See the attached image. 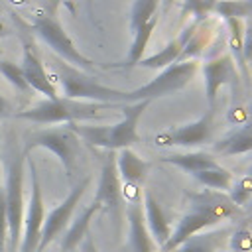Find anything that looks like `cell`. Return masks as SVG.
<instances>
[{"mask_svg":"<svg viewBox=\"0 0 252 252\" xmlns=\"http://www.w3.org/2000/svg\"><path fill=\"white\" fill-rule=\"evenodd\" d=\"M156 26H158V16H154L146 26H142L138 32H134V33H132V35H134V39H132V45H130L128 55H126V61H124V67H126V69H130V67L138 65V61L144 57L146 45H148V41H150V37H152L154 30H156Z\"/></svg>","mask_w":252,"mask_h":252,"instance_id":"obj_26","label":"cell"},{"mask_svg":"<svg viewBox=\"0 0 252 252\" xmlns=\"http://www.w3.org/2000/svg\"><path fill=\"white\" fill-rule=\"evenodd\" d=\"M6 246H8V217H6L4 187H0V252H6Z\"/></svg>","mask_w":252,"mask_h":252,"instance_id":"obj_33","label":"cell"},{"mask_svg":"<svg viewBox=\"0 0 252 252\" xmlns=\"http://www.w3.org/2000/svg\"><path fill=\"white\" fill-rule=\"evenodd\" d=\"M230 252H252V232L248 228H236L228 238Z\"/></svg>","mask_w":252,"mask_h":252,"instance_id":"obj_32","label":"cell"},{"mask_svg":"<svg viewBox=\"0 0 252 252\" xmlns=\"http://www.w3.org/2000/svg\"><path fill=\"white\" fill-rule=\"evenodd\" d=\"M161 0H134L130 10V30L132 33L138 32L142 26H146L158 12V6Z\"/></svg>","mask_w":252,"mask_h":252,"instance_id":"obj_28","label":"cell"},{"mask_svg":"<svg viewBox=\"0 0 252 252\" xmlns=\"http://www.w3.org/2000/svg\"><path fill=\"white\" fill-rule=\"evenodd\" d=\"M238 213V207L228 199L215 193H201L191 197V209L181 215V219L175 222L169 240L163 244V252H173L177 246H181L191 236L203 232L209 226H215Z\"/></svg>","mask_w":252,"mask_h":252,"instance_id":"obj_1","label":"cell"},{"mask_svg":"<svg viewBox=\"0 0 252 252\" xmlns=\"http://www.w3.org/2000/svg\"><path fill=\"white\" fill-rule=\"evenodd\" d=\"M248 175L252 177V163H250V167H248Z\"/></svg>","mask_w":252,"mask_h":252,"instance_id":"obj_43","label":"cell"},{"mask_svg":"<svg viewBox=\"0 0 252 252\" xmlns=\"http://www.w3.org/2000/svg\"><path fill=\"white\" fill-rule=\"evenodd\" d=\"M163 163H169V165H175L187 173H197L201 169H207V167H213L217 165V159L207 154V152H185V154H171V156H165L161 158Z\"/></svg>","mask_w":252,"mask_h":252,"instance_id":"obj_21","label":"cell"},{"mask_svg":"<svg viewBox=\"0 0 252 252\" xmlns=\"http://www.w3.org/2000/svg\"><path fill=\"white\" fill-rule=\"evenodd\" d=\"M4 197L8 217V248L18 252L24 228V154L16 148L8 150L4 171Z\"/></svg>","mask_w":252,"mask_h":252,"instance_id":"obj_4","label":"cell"},{"mask_svg":"<svg viewBox=\"0 0 252 252\" xmlns=\"http://www.w3.org/2000/svg\"><path fill=\"white\" fill-rule=\"evenodd\" d=\"M248 116H250V120H248V122H252V104H250V108H248Z\"/></svg>","mask_w":252,"mask_h":252,"instance_id":"obj_41","label":"cell"},{"mask_svg":"<svg viewBox=\"0 0 252 252\" xmlns=\"http://www.w3.org/2000/svg\"><path fill=\"white\" fill-rule=\"evenodd\" d=\"M28 165H30L32 191H30V201H28V211H26V219H24L22 240H20L18 252H37V244H39L41 228H43V220H45V205H43L39 173H37L33 159L28 158Z\"/></svg>","mask_w":252,"mask_h":252,"instance_id":"obj_9","label":"cell"},{"mask_svg":"<svg viewBox=\"0 0 252 252\" xmlns=\"http://www.w3.org/2000/svg\"><path fill=\"white\" fill-rule=\"evenodd\" d=\"M112 108H120V104H104V102H89V100H73L67 96H55L39 100L35 106L14 112L18 118L33 122V124H69L83 120H98L108 118Z\"/></svg>","mask_w":252,"mask_h":252,"instance_id":"obj_3","label":"cell"},{"mask_svg":"<svg viewBox=\"0 0 252 252\" xmlns=\"http://www.w3.org/2000/svg\"><path fill=\"white\" fill-rule=\"evenodd\" d=\"M81 250H83V252H98V248H96V244H94L91 232L83 238V242H81Z\"/></svg>","mask_w":252,"mask_h":252,"instance_id":"obj_37","label":"cell"},{"mask_svg":"<svg viewBox=\"0 0 252 252\" xmlns=\"http://www.w3.org/2000/svg\"><path fill=\"white\" fill-rule=\"evenodd\" d=\"M201 73H203V81H205V96H207V102L211 108H215V100H217L220 87L230 85L234 89L238 83V69H236V63L230 57V53H222L219 57L205 61L201 65Z\"/></svg>","mask_w":252,"mask_h":252,"instance_id":"obj_12","label":"cell"},{"mask_svg":"<svg viewBox=\"0 0 252 252\" xmlns=\"http://www.w3.org/2000/svg\"><path fill=\"white\" fill-rule=\"evenodd\" d=\"M213 124H215V108H207L203 116H199L193 122L173 126L165 132H159L156 136L158 146H181V148H199L211 142L213 136Z\"/></svg>","mask_w":252,"mask_h":252,"instance_id":"obj_11","label":"cell"},{"mask_svg":"<svg viewBox=\"0 0 252 252\" xmlns=\"http://www.w3.org/2000/svg\"><path fill=\"white\" fill-rule=\"evenodd\" d=\"M142 209H144V219L146 224L150 228V234L154 238V242L158 244V248H163V244L169 240L173 224L169 220V217L165 215V211L161 209V205L156 201V197L152 195V191L144 193V201H142Z\"/></svg>","mask_w":252,"mask_h":252,"instance_id":"obj_17","label":"cell"},{"mask_svg":"<svg viewBox=\"0 0 252 252\" xmlns=\"http://www.w3.org/2000/svg\"><path fill=\"white\" fill-rule=\"evenodd\" d=\"M228 199L236 207H242L244 203H248L252 199V177L244 175V177H238L236 181H232L230 189H228Z\"/></svg>","mask_w":252,"mask_h":252,"instance_id":"obj_31","label":"cell"},{"mask_svg":"<svg viewBox=\"0 0 252 252\" xmlns=\"http://www.w3.org/2000/svg\"><path fill=\"white\" fill-rule=\"evenodd\" d=\"M197 26H199L197 22H191L187 28H183V32L177 37H173L171 41H167L165 47H161L158 53H154L150 57H142L138 61V65L140 67H146V69H165V67L177 63L179 57H181V53H183V49H185V45H187V41L195 33Z\"/></svg>","mask_w":252,"mask_h":252,"instance_id":"obj_16","label":"cell"},{"mask_svg":"<svg viewBox=\"0 0 252 252\" xmlns=\"http://www.w3.org/2000/svg\"><path fill=\"white\" fill-rule=\"evenodd\" d=\"M228 26V47L230 57L236 63V69L246 79L248 77V65L244 61V24L240 20H226Z\"/></svg>","mask_w":252,"mask_h":252,"instance_id":"obj_23","label":"cell"},{"mask_svg":"<svg viewBox=\"0 0 252 252\" xmlns=\"http://www.w3.org/2000/svg\"><path fill=\"white\" fill-rule=\"evenodd\" d=\"M100 211V205L93 199L87 207H83L71 220V224L65 228L63 232V238H61V252H71L73 248H77L83 238L89 234V228H91V222L94 219V215Z\"/></svg>","mask_w":252,"mask_h":252,"instance_id":"obj_18","label":"cell"},{"mask_svg":"<svg viewBox=\"0 0 252 252\" xmlns=\"http://www.w3.org/2000/svg\"><path fill=\"white\" fill-rule=\"evenodd\" d=\"M35 148H45L51 154H55V158L61 161L67 177H71L77 171L81 146H79V138L75 136V132L67 124L32 132L24 142L22 154L30 156V152L35 150Z\"/></svg>","mask_w":252,"mask_h":252,"instance_id":"obj_6","label":"cell"},{"mask_svg":"<svg viewBox=\"0 0 252 252\" xmlns=\"http://www.w3.org/2000/svg\"><path fill=\"white\" fill-rule=\"evenodd\" d=\"M193 177L201 185H205V187H209V189H213L217 193L228 191L230 189V183H232V173L226 167L219 165V163L213 165V167H207V169H201V171L193 173Z\"/></svg>","mask_w":252,"mask_h":252,"instance_id":"obj_25","label":"cell"},{"mask_svg":"<svg viewBox=\"0 0 252 252\" xmlns=\"http://www.w3.org/2000/svg\"><path fill=\"white\" fill-rule=\"evenodd\" d=\"M211 41H213V26H211L209 20H205V22H201V24L197 26L195 33H193L191 39L187 41V45H185V49H183V53H181V57H179L177 63L197 59V57L203 53V49H205Z\"/></svg>","mask_w":252,"mask_h":252,"instance_id":"obj_24","label":"cell"},{"mask_svg":"<svg viewBox=\"0 0 252 252\" xmlns=\"http://www.w3.org/2000/svg\"><path fill=\"white\" fill-rule=\"evenodd\" d=\"M120 175L116 169V152H108L106 161L100 167V177L94 193V201L100 205V209L114 211L120 205Z\"/></svg>","mask_w":252,"mask_h":252,"instance_id":"obj_14","label":"cell"},{"mask_svg":"<svg viewBox=\"0 0 252 252\" xmlns=\"http://www.w3.org/2000/svg\"><path fill=\"white\" fill-rule=\"evenodd\" d=\"M89 177H83L77 185L71 187V191L67 193V197L55 205L47 215H45V220H43V228H41V238H39V244H37V252L45 250L57 236H61L65 232V228L69 226L71 219H73V213L85 193V189L89 187Z\"/></svg>","mask_w":252,"mask_h":252,"instance_id":"obj_10","label":"cell"},{"mask_svg":"<svg viewBox=\"0 0 252 252\" xmlns=\"http://www.w3.org/2000/svg\"><path fill=\"white\" fill-rule=\"evenodd\" d=\"M116 169L118 175L130 183H140L146 179L148 171H150V163L146 159H142L134 150L124 148L116 152Z\"/></svg>","mask_w":252,"mask_h":252,"instance_id":"obj_20","label":"cell"},{"mask_svg":"<svg viewBox=\"0 0 252 252\" xmlns=\"http://www.w3.org/2000/svg\"><path fill=\"white\" fill-rule=\"evenodd\" d=\"M128 219V248L130 252H158V244L154 242L150 228L144 219L142 203H130L126 211Z\"/></svg>","mask_w":252,"mask_h":252,"instance_id":"obj_15","label":"cell"},{"mask_svg":"<svg viewBox=\"0 0 252 252\" xmlns=\"http://www.w3.org/2000/svg\"><path fill=\"white\" fill-rule=\"evenodd\" d=\"M217 0H183L181 6V16H193V22L201 24L209 20V16L215 12Z\"/></svg>","mask_w":252,"mask_h":252,"instance_id":"obj_30","label":"cell"},{"mask_svg":"<svg viewBox=\"0 0 252 252\" xmlns=\"http://www.w3.org/2000/svg\"><path fill=\"white\" fill-rule=\"evenodd\" d=\"M215 14L222 20H240L252 16V0H217Z\"/></svg>","mask_w":252,"mask_h":252,"instance_id":"obj_27","label":"cell"},{"mask_svg":"<svg viewBox=\"0 0 252 252\" xmlns=\"http://www.w3.org/2000/svg\"><path fill=\"white\" fill-rule=\"evenodd\" d=\"M215 152L222 156H242L252 152V122H244L219 142H215Z\"/></svg>","mask_w":252,"mask_h":252,"instance_id":"obj_19","label":"cell"},{"mask_svg":"<svg viewBox=\"0 0 252 252\" xmlns=\"http://www.w3.org/2000/svg\"><path fill=\"white\" fill-rule=\"evenodd\" d=\"M0 75L20 93H26V94H32V87L28 85L24 73H22V67L18 63H12V61H4L0 59Z\"/></svg>","mask_w":252,"mask_h":252,"instance_id":"obj_29","label":"cell"},{"mask_svg":"<svg viewBox=\"0 0 252 252\" xmlns=\"http://www.w3.org/2000/svg\"><path fill=\"white\" fill-rule=\"evenodd\" d=\"M30 30H32L51 51H55L61 61H65V63H69V65H73V67H77V69H81V71H85V73L94 69V61L89 59L87 55H83V53L77 49V45H75L73 39L67 35V32L63 30L61 22L57 20V16H55V18H53V16H47V14L35 16V20L32 22Z\"/></svg>","mask_w":252,"mask_h":252,"instance_id":"obj_7","label":"cell"},{"mask_svg":"<svg viewBox=\"0 0 252 252\" xmlns=\"http://www.w3.org/2000/svg\"><path fill=\"white\" fill-rule=\"evenodd\" d=\"M87 14H89V20H91L96 28H100V26L96 24V20H94V0H87Z\"/></svg>","mask_w":252,"mask_h":252,"instance_id":"obj_38","label":"cell"},{"mask_svg":"<svg viewBox=\"0 0 252 252\" xmlns=\"http://www.w3.org/2000/svg\"><path fill=\"white\" fill-rule=\"evenodd\" d=\"M12 114H14V106H12V102L0 93V118L12 116Z\"/></svg>","mask_w":252,"mask_h":252,"instance_id":"obj_35","label":"cell"},{"mask_svg":"<svg viewBox=\"0 0 252 252\" xmlns=\"http://www.w3.org/2000/svg\"><path fill=\"white\" fill-rule=\"evenodd\" d=\"M57 67V79L63 89V96L73 100H89V102H104V104H124L126 102V91L106 87L98 83L94 77L87 75L85 71L65 63L55 61Z\"/></svg>","mask_w":252,"mask_h":252,"instance_id":"obj_5","label":"cell"},{"mask_svg":"<svg viewBox=\"0 0 252 252\" xmlns=\"http://www.w3.org/2000/svg\"><path fill=\"white\" fill-rule=\"evenodd\" d=\"M244 61L252 63V20L244 24Z\"/></svg>","mask_w":252,"mask_h":252,"instance_id":"obj_34","label":"cell"},{"mask_svg":"<svg viewBox=\"0 0 252 252\" xmlns=\"http://www.w3.org/2000/svg\"><path fill=\"white\" fill-rule=\"evenodd\" d=\"M150 100L140 102H124L120 104L122 120L110 126H87L79 122H69L67 126L75 132V136L89 146L104 148L108 152H118L124 148H130L140 140L138 136V122L144 114V110L150 106Z\"/></svg>","mask_w":252,"mask_h":252,"instance_id":"obj_2","label":"cell"},{"mask_svg":"<svg viewBox=\"0 0 252 252\" xmlns=\"http://www.w3.org/2000/svg\"><path fill=\"white\" fill-rule=\"evenodd\" d=\"M22 73L28 81V85L32 87L33 93H39L43 94L45 98H55L59 96L57 91H55V85L53 81L49 79L43 63H41V57L35 53L33 45L32 43H26L24 45V53H22Z\"/></svg>","mask_w":252,"mask_h":252,"instance_id":"obj_13","label":"cell"},{"mask_svg":"<svg viewBox=\"0 0 252 252\" xmlns=\"http://www.w3.org/2000/svg\"><path fill=\"white\" fill-rule=\"evenodd\" d=\"M0 187H2V163H0Z\"/></svg>","mask_w":252,"mask_h":252,"instance_id":"obj_42","label":"cell"},{"mask_svg":"<svg viewBox=\"0 0 252 252\" xmlns=\"http://www.w3.org/2000/svg\"><path fill=\"white\" fill-rule=\"evenodd\" d=\"M228 236L226 230H213V232H199L177 246L173 252H220L222 238Z\"/></svg>","mask_w":252,"mask_h":252,"instance_id":"obj_22","label":"cell"},{"mask_svg":"<svg viewBox=\"0 0 252 252\" xmlns=\"http://www.w3.org/2000/svg\"><path fill=\"white\" fill-rule=\"evenodd\" d=\"M6 33H8V30H6V26H4L2 22H0V37H4Z\"/></svg>","mask_w":252,"mask_h":252,"instance_id":"obj_40","label":"cell"},{"mask_svg":"<svg viewBox=\"0 0 252 252\" xmlns=\"http://www.w3.org/2000/svg\"><path fill=\"white\" fill-rule=\"evenodd\" d=\"M197 59L193 61H181V63H173L165 69H161L150 83L134 89V91H126V102H140V100H156L161 96H169L181 89H185L191 79L197 73Z\"/></svg>","mask_w":252,"mask_h":252,"instance_id":"obj_8","label":"cell"},{"mask_svg":"<svg viewBox=\"0 0 252 252\" xmlns=\"http://www.w3.org/2000/svg\"><path fill=\"white\" fill-rule=\"evenodd\" d=\"M173 2H175V0H161V4H163V10L167 12V10L173 6Z\"/></svg>","mask_w":252,"mask_h":252,"instance_id":"obj_39","label":"cell"},{"mask_svg":"<svg viewBox=\"0 0 252 252\" xmlns=\"http://www.w3.org/2000/svg\"><path fill=\"white\" fill-rule=\"evenodd\" d=\"M61 2H63V0H43L45 14L55 18V16H57V10H59V6H61Z\"/></svg>","mask_w":252,"mask_h":252,"instance_id":"obj_36","label":"cell"}]
</instances>
